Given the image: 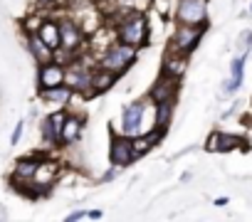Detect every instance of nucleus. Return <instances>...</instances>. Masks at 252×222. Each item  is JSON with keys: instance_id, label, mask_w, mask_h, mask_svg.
Listing matches in <instances>:
<instances>
[{"instance_id": "nucleus-24", "label": "nucleus", "mask_w": 252, "mask_h": 222, "mask_svg": "<svg viewBox=\"0 0 252 222\" xmlns=\"http://www.w3.org/2000/svg\"><path fill=\"white\" fill-rule=\"evenodd\" d=\"M89 217H92V220H99L101 212H99V210H89Z\"/></svg>"}, {"instance_id": "nucleus-16", "label": "nucleus", "mask_w": 252, "mask_h": 222, "mask_svg": "<svg viewBox=\"0 0 252 222\" xmlns=\"http://www.w3.org/2000/svg\"><path fill=\"white\" fill-rule=\"evenodd\" d=\"M82 126H84V119L82 116H67L64 119V126H62V141H60V146H72L79 139Z\"/></svg>"}, {"instance_id": "nucleus-15", "label": "nucleus", "mask_w": 252, "mask_h": 222, "mask_svg": "<svg viewBox=\"0 0 252 222\" xmlns=\"http://www.w3.org/2000/svg\"><path fill=\"white\" fill-rule=\"evenodd\" d=\"M247 52H250V50H245L240 57H235V59H232V64H230V79L225 82L222 94H232V91H237V86L242 84V72H245V59H247Z\"/></svg>"}, {"instance_id": "nucleus-21", "label": "nucleus", "mask_w": 252, "mask_h": 222, "mask_svg": "<svg viewBox=\"0 0 252 222\" xmlns=\"http://www.w3.org/2000/svg\"><path fill=\"white\" fill-rule=\"evenodd\" d=\"M171 121H173V101L156 104V121H154V126L161 129V131H166L171 126Z\"/></svg>"}, {"instance_id": "nucleus-9", "label": "nucleus", "mask_w": 252, "mask_h": 222, "mask_svg": "<svg viewBox=\"0 0 252 222\" xmlns=\"http://www.w3.org/2000/svg\"><path fill=\"white\" fill-rule=\"evenodd\" d=\"M60 84H64V64H60L57 59L42 62L40 72H37V86L52 89V86H60Z\"/></svg>"}, {"instance_id": "nucleus-23", "label": "nucleus", "mask_w": 252, "mask_h": 222, "mask_svg": "<svg viewBox=\"0 0 252 222\" xmlns=\"http://www.w3.org/2000/svg\"><path fill=\"white\" fill-rule=\"evenodd\" d=\"M84 217H89V210H74V212H69V215H67V222H74V220H84Z\"/></svg>"}, {"instance_id": "nucleus-6", "label": "nucleus", "mask_w": 252, "mask_h": 222, "mask_svg": "<svg viewBox=\"0 0 252 222\" xmlns=\"http://www.w3.org/2000/svg\"><path fill=\"white\" fill-rule=\"evenodd\" d=\"M176 20L183 25H205V20H208L205 0H178Z\"/></svg>"}, {"instance_id": "nucleus-10", "label": "nucleus", "mask_w": 252, "mask_h": 222, "mask_svg": "<svg viewBox=\"0 0 252 222\" xmlns=\"http://www.w3.org/2000/svg\"><path fill=\"white\" fill-rule=\"evenodd\" d=\"M40 163H42V158H37V156L20 158V161L15 163V170H13V185H18V190H25V188L30 185V180L35 178Z\"/></svg>"}, {"instance_id": "nucleus-17", "label": "nucleus", "mask_w": 252, "mask_h": 222, "mask_svg": "<svg viewBox=\"0 0 252 222\" xmlns=\"http://www.w3.org/2000/svg\"><path fill=\"white\" fill-rule=\"evenodd\" d=\"M186 59H188V55H178V52H168L166 55V62H163V74H168V77H176V79H181L183 77V72H186Z\"/></svg>"}, {"instance_id": "nucleus-1", "label": "nucleus", "mask_w": 252, "mask_h": 222, "mask_svg": "<svg viewBox=\"0 0 252 222\" xmlns=\"http://www.w3.org/2000/svg\"><path fill=\"white\" fill-rule=\"evenodd\" d=\"M116 37L119 42H126L131 47H144L149 42V23H146V15L141 10L136 13H129L119 25H116Z\"/></svg>"}, {"instance_id": "nucleus-19", "label": "nucleus", "mask_w": 252, "mask_h": 222, "mask_svg": "<svg viewBox=\"0 0 252 222\" xmlns=\"http://www.w3.org/2000/svg\"><path fill=\"white\" fill-rule=\"evenodd\" d=\"M28 47H30V52H32V57L42 64V62H50V59H55V50H50L40 37H37V32H30V37H28Z\"/></svg>"}, {"instance_id": "nucleus-8", "label": "nucleus", "mask_w": 252, "mask_h": 222, "mask_svg": "<svg viewBox=\"0 0 252 222\" xmlns=\"http://www.w3.org/2000/svg\"><path fill=\"white\" fill-rule=\"evenodd\" d=\"M121 134L131 136V139L144 134V104L141 101L124 109V114H121Z\"/></svg>"}, {"instance_id": "nucleus-7", "label": "nucleus", "mask_w": 252, "mask_h": 222, "mask_svg": "<svg viewBox=\"0 0 252 222\" xmlns=\"http://www.w3.org/2000/svg\"><path fill=\"white\" fill-rule=\"evenodd\" d=\"M109 158L114 166H129L134 158V139L131 136H124V134H116L111 136V148H109Z\"/></svg>"}, {"instance_id": "nucleus-20", "label": "nucleus", "mask_w": 252, "mask_h": 222, "mask_svg": "<svg viewBox=\"0 0 252 222\" xmlns=\"http://www.w3.org/2000/svg\"><path fill=\"white\" fill-rule=\"evenodd\" d=\"M116 77L119 74H114V72H109V69H94V74H92V94H101V91H106L109 86H114V82H116Z\"/></svg>"}, {"instance_id": "nucleus-22", "label": "nucleus", "mask_w": 252, "mask_h": 222, "mask_svg": "<svg viewBox=\"0 0 252 222\" xmlns=\"http://www.w3.org/2000/svg\"><path fill=\"white\" fill-rule=\"evenodd\" d=\"M23 129H25V121H18V124H15V131H13V136H10V143H13V146H18V143H20Z\"/></svg>"}, {"instance_id": "nucleus-12", "label": "nucleus", "mask_w": 252, "mask_h": 222, "mask_svg": "<svg viewBox=\"0 0 252 222\" xmlns=\"http://www.w3.org/2000/svg\"><path fill=\"white\" fill-rule=\"evenodd\" d=\"M64 119H67V114L62 109H57L55 114H50L45 121H42V139H45V143L47 146H60V141H62V126H64Z\"/></svg>"}, {"instance_id": "nucleus-25", "label": "nucleus", "mask_w": 252, "mask_h": 222, "mask_svg": "<svg viewBox=\"0 0 252 222\" xmlns=\"http://www.w3.org/2000/svg\"><path fill=\"white\" fill-rule=\"evenodd\" d=\"M250 10H252V3H250Z\"/></svg>"}, {"instance_id": "nucleus-5", "label": "nucleus", "mask_w": 252, "mask_h": 222, "mask_svg": "<svg viewBox=\"0 0 252 222\" xmlns=\"http://www.w3.org/2000/svg\"><path fill=\"white\" fill-rule=\"evenodd\" d=\"M92 74H94V69H87L84 64L72 62L69 67H64V84L72 91L89 96L92 94Z\"/></svg>"}, {"instance_id": "nucleus-3", "label": "nucleus", "mask_w": 252, "mask_h": 222, "mask_svg": "<svg viewBox=\"0 0 252 222\" xmlns=\"http://www.w3.org/2000/svg\"><path fill=\"white\" fill-rule=\"evenodd\" d=\"M203 32H205V25H183V23H181V28L173 32V40H171V52H178V55H190V52L198 47V42H200Z\"/></svg>"}, {"instance_id": "nucleus-2", "label": "nucleus", "mask_w": 252, "mask_h": 222, "mask_svg": "<svg viewBox=\"0 0 252 222\" xmlns=\"http://www.w3.org/2000/svg\"><path fill=\"white\" fill-rule=\"evenodd\" d=\"M136 50L139 47H131L126 42H116V45H109L104 50V55L99 57V67L101 69H109L114 74H124L134 62H136Z\"/></svg>"}, {"instance_id": "nucleus-18", "label": "nucleus", "mask_w": 252, "mask_h": 222, "mask_svg": "<svg viewBox=\"0 0 252 222\" xmlns=\"http://www.w3.org/2000/svg\"><path fill=\"white\" fill-rule=\"evenodd\" d=\"M72 89L67 86V84H60V86H52V89H40V96L45 99V101H50V104H55V106H64L69 99H72Z\"/></svg>"}, {"instance_id": "nucleus-4", "label": "nucleus", "mask_w": 252, "mask_h": 222, "mask_svg": "<svg viewBox=\"0 0 252 222\" xmlns=\"http://www.w3.org/2000/svg\"><path fill=\"white\" fill-rule=\"evenodd\" d=\"M60 37H62V45H60L57 52H64L67 57L74 59L77 50L84 42V28L79 23H74V20H62L60 23Z\"/></svg>"}, {"instance_id": "nucleus-11", "label": "nucleus", "mask_w": 252, "mask_h": 222, "mask_svg": "<svg viewBox=\"0 0 252 222\" xmlns=\"http://www.w3.org/2000/svg\"><path fill=\"white\" fill-rule=\"evenodd\" d=\"M176 94H178V79H176V77H168V74L161 72V77L156 79V84H154L149 99H151L154 104H161V101H176Z\"/></svg>"}, {"instance_id": "nucleus-14", "label": "nucleus", "mask_w": 252, "mask_h": 222, "mask_svg": "<svg viewBox=\"0 0 252 222\" xmlns=\"http://www.w3.org/2000/svg\"><path fill=\"white\" fill-rule=\"evenodd\" d=\"M37 37L50 47V50H60V45H62V37H60V23L57 20H42L40 25H37Z\"/></svg>"}, {"instance_id": "nucleus-13", "label": "nucleus", "mask_w": 252, "mask_h": 222, "mask_svg": "<svg viewBox=\"0 0 252 222\" xmlns=\"http://www.w3.org/2000/svg\"><path fill=\"white\" fill-rule=\"evenodd\" d=\"M245 141L237 139V136H230V134H222V131H215L210 134L205 148L208 151H215V153H225V151H232V148H242Z\"/></svg>"}]
</instances>
